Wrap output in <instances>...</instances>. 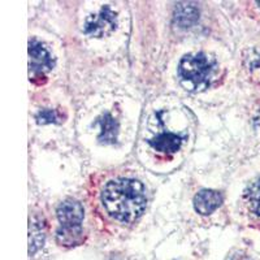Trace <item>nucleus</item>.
Wrapping results in <instances>:
<instances>
[{
	"mask_svg": "<svg viewBox=\"0 0 260 260\" xmlns=\"http://www.w3.org/2000/svg\"><path fill=\"white\" fill-rule=\"evenodd\" d=\"M199 12L191 4H178L176 8L175 20L181 27H189L198 20Z\"/></svg>",
	"mask_w": 260,
	"mask_h": 260,
	"instance_id": "obj_10",
	"label": "nucleus"
},
{
	"mask_svg": "<svg viewBox=\"0 0 260 260\" xmlns=\"http://www.w3.org/2000/svg\"><path fill=\"white\" fill-rule=\"evenodd\" d=\"M251 210L254 211L257 216H260V201L251 202Z\"/></svg>",
	"mask_w": 260,
	"mask_h": 260,
	"instance_id": "obj_14",
	"label": "nucleus"
},
{
	"mask_svg": "<svg viewBox=\"0 0 260 260\" xmlns=\"http://www.w3.org/2000/svg\"><path fill=\"white\" fill-rule=\"evenodd\" d=\"M255 122H256V125H260V112L257 113V117L255 118Z\"/></svg>",
	"mask_w": 260,
	"mask_h": 260,
	"instance_id": "obj_16",
	"label": "nucleus"
},
{
	"mask_svg": "<svg viewBox=\"0 0 260 260\" xmlns=\"http://www.w3.org/2000/svg\"><path fill=\"white\" fill-rule=\"evenodd\" d=\"M257 4H259V6H260V2H259V3H257Z\"/></svg>",
	"mask_w": 260,
	"mask_h": 260,
	"instance_id": "obj_17",
	"label": "nucleus"
},
{
	"mask_svg": "<svg viewBox=\"0 0 260 260\" xmlns=\"http://www.w3.org/2000/svg\"><path fill=\"white\" fill-rule=\"evenodd\" d=\"M246 198L250 199V202L260 201V178L252 182L245 191Z\"/></svg>",
	"mask_w": 260,
	"mask_h": 260,
	"instance_id": "obj_13",
	"label": "nucleus"
},
{
	"mask_svg": "<svg viewBox=\"0 0 260 260\" xmlns=\"http://www.w3.org/2000/svg\"><path fill=\"white\" fill-rule=\"evenodd\" d=\"M57 112L52 110H45L37 115V122L38 124H51V122H56Z\"/></svg>",
	"mask_w": 260,
	"mask_h": 260,
	"instance_id": "obj_12",
	"label": "nucleus"
},
{
	"mask_svg": "<svg viewBox=\"0 0 260 260\" xmlns=\"http://www.w3.org/2000/svg\"><path fill=\"white\" fill-rule=\"evenodd\" d=\"M229 260H251L248 256H246V255H234V256H232Z\"/></svg>",
	"mask_w": 260,
	"mask_h": 260,
	"instance_id": "obj_15",
	"label": "nucleus"
},
{
	"mask_svg": "<svg viewBox=\"0 0 260 260\" xmlns=\"http://www.w3.org/2000/svg\"><path fill=\"white\" fill-rule=\"evenodd\" d=\"M102 202L113 219L121 222H133L145 212L147 195L145 186L139 181L117 178L104 186Z\"/></svg>",
	"mask_w": 260,
	"mask_h": 260,
	"instance_id": "obj_1",
	"label": "nucleus"
},
{
	"mask_svg": "<svg viewBox=\"0 0 260 260\" xmlns=\"http://www.w3.org/2000/svg\"><path fill=\"white\" fill-rule=\"evenodd\" d=\"M216 69V60L206 53H189L178 65V77L183 89L190 92L204 91L210 86Z\"/></svg>",
	"mask_w": 260,
	"mask_h": 260,
	"instance_id": "obj_2",
	"label": "nucleus"
},
{
	"mask_svg": "<svg viewBox=\"0 0 260 260\" xmlns=\"http://www.w3.org/2000/svg\"><path fill=\"white\" fill-rule=\"evenodd\" d=\"M117 26V16L108 6L103 7L98 13L86 18L83 31L90 37L103 38L115 31Z\"/></svg>",
	"mask_w": 260,
	"mask_h": 260,
	"instance_id": "obj_3",
	"label": "nucleus"
},
{
	"mask_svg": "<svg viewBox=\"0 0 260 260\" xmlns=\"http://www.w3.org/2000/svg\"><path fill=\"white\" fill-rule=\"evenodd\" d=\"M183 137L175 133H161L148 141V145L162 154H175L182 145Z\"/></svg>",
	"mask_w": 260,
	"mask_h": 260,
	"instance_id": "obj_7",
	"label": "nucleus"
},
{
	"mask_svg": "<svg viewBox=\"0 0 260 260\" xmlns=\"http://www.w3.org/2000/svg\"><path fill=\"white\" fill-rule=\"evenodd\" d=\"M98 124L101 125V136L99 139L104 143H113L117 138V129L118 125L115 121V118L110 115L106 113L103 117L99 118Z\"/></svg>",
	"mask_w": 260,
	"mask_h": 260,
	"instance_id": "obj_9",
	"label": "nucleus"
},
{
	"mask_svg": "<svg viewBox=\"0 0 260 260\" xmlns=\"http://www.w3.org/2000/svg\"><path fill=\"white\" fill-rule=\"evenodd\" d=\"M56 215L62 226H71V225H81L83 216H85V211L77 201L68 199L59 204Z\"/></svg>",
	"mask_w": 260,
	"mask_h": 260,
	"instance_id": "obj_5",
	"label": "nucleus"
},
{
	"mask_svg": "<svg viewBox=\"0 0 260 260\" xmlns=\"http://www.w3.org/2000/svg\"><path fill=\"white\" fill-rule=\"evenodd\" d=\"M222 202V197L219 191L216 190L204 189L201 190L198 194L194 197V208L198 213L203 216L211 215L213 211L220 207Z\"/></svg>",
	"mask_w": 260,
	"mask_h": 260,
	"instance_id": "obj_6",
	"label": "nucleus"
},
{
	"mask_svg": "<svg viewBox=\"0 0 260 260\" xmlns=\"http://www.w3.org/2000/svg\"><path fill=\"white\" fill-rule=\"evenodd\" d=\"M53 67V59L42 43L29 42V71L30 77H39L50 72Z\"/></svg>",
	"mask_w": 260,
	"mask_h": 260,
	"instance_id": "obj_4",
	"label": "nucleus"
},
{
	"mask_svg": "<svg viewBox=\"0 0 260 260\" xmlns=\"http://www.w3.org/2000/svg\"><path fill=\"white\" fill-rule=\"evenodd\" d=\"M56 241L64 247H74L83 242V231L81 225L60 226L56 232Z\"/></svg>",
	"mask_w": 260,
	"mask_h": 260,
	"instance_id": "obj_8",
	"label": "nucleus"
},
{
	"mask_svg": "<svg viewBox=\"0 0 260 260\" xmlns=\"http://www.w3.org/2000/svg\"><path fill=\"white\" fill-rule=\"evenodd\" d=\"M45 242V231L41 222L37 221L36 219H30L29 224V255L36 254L39 248L43 246Z\"/></svg>",
	"mask_w": 260,
	"mask_h": 260,
	"instance_id": "obj_11",
	"label": "nucleus"
}]
</instances>
